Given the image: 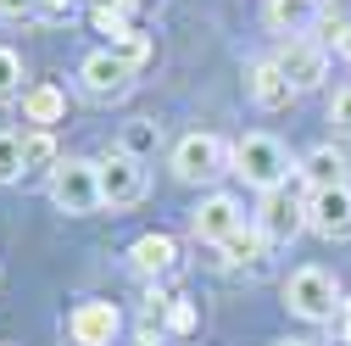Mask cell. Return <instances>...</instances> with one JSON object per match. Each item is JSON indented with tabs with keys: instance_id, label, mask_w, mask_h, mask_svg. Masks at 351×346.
Here are the masks:
<instances>
[{
	"instance_id": "6da1fadb",
	"label": "cell",
	"mask_w": 351,
	"mask_h": 346,
	"mask_svg": "<svg viewBox=\"0 0 351 346\" xmlns=\"http://www.w3.org/2000/svg\"><path fill=\"white\" fill-rule=\"evenodd\" d=\"M229 168L240 173V179L251 185V190H285V179L295 173V162H290V151H285V140H274V135H240L234 146H229Z\"/></svg>"
},
{
	"instance_id": "7a4b0ae2",
	"label": "cell",
	"mask_w": 351,
	"mask_h": 346,
	"mask_svg": "<svg viewBox=\"0 0 351 346\" xmlns=\"http://www.w3.org/2000/svg\"><path fill=\"white\" fill-rule=\"evenodd\" d=\"M285 308L295 313V319H306V324H335L340 319V279L329 274V268H318V263H306V268H295L290 279H285Z\"/></svg>"
},
{
	"instance_id": "3957f363",
	"label": "cell",
	"mask_w": 351,
	"mask_h": 346,
	"mask_svg": "<svg viewBox=\"0 0 351 346\" xmlns=\"http://www.w3.org/2000/svg\"><path fill=\"white\" fill-rule=\"evenodd\" d=\"M45 196L56 212H67V218H84V212L106 207L101 201V162H84V157H67L51 179H45Z\"/></svg>"
},
{
	"instance_id": "277c9868",
	"label": "cell",
	"mask_w": 351,
	"mask_h": 346,
	"mask_svg": "<svg viewBox=\"0 0 351 346\" xmlns=\"http://www.w3.org/2000/svg\"><path fill=\"white\" fill-rule=\"evenodd\" d=\"M173 173H179L184 185H212L217 173H229V146L217 135H184L179 146H173Z\"/></svg>"
},
{
	"instance_id": "5b68a950",
	"label": "cell",
	"mask_w": 351,
	"mask_h": 346,
	"mask_svg": "<svg viewBox=\"0 0 351 346\" xmlns=\"http://www.w3.org/2000/svg\"><path fill=\"white\" fill-rule=\"evenodd\" d=\"M78 90L90 95V101H123L128 90H134V67H128L112 45L106 51H90L78 62Z\"/></svg>"
},
{
	"instance_id": "8992f818",
	"label": "cell",
	"mask_w": 351,
	"mask_h": 346,
	"mask_svg": "<svg viewBox=\"0 0 351 346\" xmlns=\"http://www.w3.org/2000/svg\"><path fill=\"white\" fill-rule=\"evenodd\" d=\"M145 190H151V179H145V162H140V157L112 151V157L101 162V201H106L112 212L140 207V201H145Z\"/></svg>"
},
{
	"instance_id": "52a82bcc",
	"label": "cell",
	"mask_w": 351,
	"mask_h": 346,
	"mask_svg": "<svg viewBox=\"0 0 351 346\" xmlns=\"http://www.w3.org/2000/svg\"><path fill=\"white\" fill-rule=\"evenodd\" d=\"M306 229L324 240H351V185L306 190Z\"/></svg>"
},
{
	"instance_id": "ba28073f",
	"label": "cell",
	"mask_w": 351,
	"mask_h": 346,
	"mask_svg": "<svg viewBox=\"0 0 351 346\" xmlns=\"http://www.w3.org/2000/svg\"><path fill=\"white\" fill-rule=\"evenodd\" d=\"M256 229L268 235V246H290L306 229V196L295 201L290 190H268L262 196V212H256Z\"/></svg>"
},
{
	"instance_id": "9c48e42d",
	"label": "cell",
	"mask_w": 351,
	"mask_h": 346,
	"mask_svg": "<svg viewBox=\"0 0 351 346\" xmlns=\"http://www.w3.org/2000/svg\"><path fill=\"white\" fill-rule=\"evenodd\" d=\"M67 335H73V346H117L123 313L112 308V301H78V308L67 313Z\"/></svg>"
},
{
	"instance_id": "30bf717a",
	"label": "cell",
	"mask_w": 351,
	"mask_h": 346,
	"mask_svg": "<svg viewBox=\"0 0 351 346\" xmlns=\"http://www.w3.org/2000/svg\"><path fill=\"white\" fill-rule=\"evenodd\" d=\"M240 229H245V212H240L234 196H206V201L190 212V235L206 240V246H223V240L240 235Z\"/></svg>"
},
{
	"instance_id": "8fae6325",
	"label": "cell",
	"mask_w": 351,
	"mask_h": 346,
	"mask_svg": "<svg viewBox=\"0 0 351 346\" xmlns=\"http://www.w3.org/2000/svg\"><path fill=\"white\" fill-rule=\"evenodd\" d=\"M245 95H251L262 112H285V106H290L301 90L285 78V67L268 56V62H251V67H245Z\"/></svg>"
},
{
	"instance_id": "7c38bea8",
	"label": "cell",
	"mask_w": 351,
	"mask_h": 346,
	"mask_svg": "<svg viewBox=\"0 0 351 346\" xmlns=\"http://www.w3.org/2000/svg\"><path fill=\"white\" fill-rule=\"evenodd\" d=\"M274 62L285 67V78L295 84V90H318L324 73H329V56H324V45H313V39H290Z\"/></svg>"
},
{
	"instance_id": "4fadbf2b",
	"label": "cell",
	"mask_w": 351,
	"mask_h": 346,
	"mask_svg": "<svg viewBox=\"0 0 351 346\" xmlns=\"http://www.w3.org/2000/svg\"><path fill=\"white\" fill-rule=\"evenodd\" d=\"M128 263H134L140 279H167L173 268H179V240L162 235V229H151V235H140L134 246H128Z\"/></svg>"
},
{
	"instance_id": "5bb4252c",
	"label": "cell",
	"mask_w": 351,
	"mask_h": 346,
	"mask_svg": "<svg viewBox=\"0 0 351 346\" xmlns=\"http://www.w3.org/2000/svg\"><path fill=\"white\" fill-rule=\"evenodd\" d=\"M295 173H301L313 190H335V185H346L351 162H346V151H335V146H313V151L295 162Z\"/></svg>"
},
{
	"instance_id": "9a60e30c",
	"label": "cell",
	"mask_w": 351,
	"mask_h": 346,
	"mask_svg": "<svg viewBox=\"0 0 351 346\" xmlns=\"http://www.w3.org/2000/svg\"><path fill=\"white\" fill-rule=\"evenodd\" d=\"M23 117L34 128H56L67 117V95L56 90V84H28V90H23Z\"/></svg>"
},
{
	"instance_id": "2e32d148",
	"label": "cell",
	"mask_w": 351,
	"mask_h": 346,
	"mask_svg": "<svg viewBox=\"0 0 351 346\" xmlns=\"http://www.w3.org/2000/svg\"><path fill=\"white\" fill-rule=\"evenodd\" d=\"M62 168V151H56V128H28L23 135V173H51Z\"/></svg>"
},
{
	"instance_id": "e0dca14e",
	"label": "cell",
	"mask_w": 351,
	"mask_h": 346,
	"mask_svg": "<svg viewBox=\"0 0 351 346\" xmlns=\"http://www.w3.org/2000/svg\"><path fill=\"white\" fill-rule=\"evenodd\" d=\"M262 251H268V235L251 224V229H240V235H229L223 246H217V263H223V268H256Z\"/></svg>"
},
{
	"instance_id": "ac0fdd59",
	"label": "cell",
	"mask_w": 351,
	"mask_h": 346,
	"mask_svg": "<svg viewBox=\"0 0 351 346\" xmlns=\"http://www.w3.org/2000/svg\"><path fill=\"white\" fill-rule=\"evenodd\" d=\"M117 151L151 162V157L162 151V123H156V117H128V123H123V135H117Z\"/></svg>"
},
{
	"instance_id": "d6986e66",
	"label": "cell",
	"mask_w": 351,
	"mask_h": 346,
	"mask_svg": "<svg viewBox=\"0 0 351 346\" xmlns=\"http://www.w3.org/2000/svg\"><path fill=\"white\" fill-rule=\"evenodd\" d=\"M268 23L279 34H290V39H301L318 23V0H268Z\"/></svg>"
},
{
	"instance_id": "ffe728a7",
	"label": "cell",
	"mask_w": 351,
	"mask_h": 346,
	"mask_svg": "<svg viewBox=\"0 0 351 346\" xmlns=\"http://www.w3.org/2000/svg\"><path fill=\"white\" fill-rule=\"evenodd\" d=\"M90 23H95L101 34H112V45H117L123 34H134V23H128V6H123V0H95V6H90Z\"/></svg>"
},
{
	"instance_id": "44dd1931",
	"label": "cell",
	"mask_w": 351,
	"mask_h": 346,
	"mask_svg": "<svg viewBox=\"0 0 351 346\" xmlns=\"http://www.w3.org/2000/svg\"><path fill=\"white\" fill-rule=\"evenodd\" d=\"M17 179H28L23 173V135L0 128V185H17Z\"/></svg>"
},
{
	"instance_id": "7402d4cb",
	"label": "cell",
	"mask_w": 351,
	"mask_h": 346,
	"mask_svg": "<svg viewBox=\"0 0 351 346\" xmlns=\"http://www.w3.org/2000/svg\"><path fill=\"white\" fill-rule=\"evenodd\" d=\"M6 95H23V56L12 45H0V101Z\"/></svg>"
},
{
	"instance_id": "603a6c76",
	"label": "cell",
	"mask_w": 351,
	"mask_h": 346,
	"mask_svg": "<svg viewBox=\"0 0 351 346\" xmlns=\"http://www.w3.org/2000/svg\"><path fill=\"white\" fill-rule=\"evenodd\" d=\"M195 319H201V313H195V301H190V296H173V301H167V335H179V341H184V335L195 330Z\"/></svg>"
},
{
	"instance_id": "cb8c5ba5",
	"label": "cell",
	"mask_w": 351,
	"mask_h": 346,
	"mask_svg": "<svg viewBox=\"0 0 351 346\" xmlns=\"http://www.w3.org/2000/svg\"><path fill=\"white\" fill-rule=\"evenodd\" d=\"M112 51H117V56H123L128 67H134V73H140V67L151 62V39H145V34L134 28V34H123V39H117V45H112Z\"/></svg>"
},
{
	"instance_id": "d4e9b609",
	"label": "cell",
	"mask_w": 351,
	"mask_h": 346,
	"mask_svg": "<svg viewBox=\"0 0 351 346\" xmlns=\"http://www.w3.org/2000/svg\"><path fill=\"white\" fill-rule=\"evenodd\" d=\"M73 17H78V0H39L34 6V23H51V28H62Z\"/></svg>"
},
{
	"instance_id": "484cf974",
	"label": "cell",
	"mask_w": 351,
	"mask_h": 346,
	"mask_svg": "<svg viewBox=\"0 0 351 346\" xmlns=\"http://www.w3.org/2000/svg\"><path fill=\"white\" fill-rule=\"evenodd\" d=\"M329 123H335V135H351V84H346V90H335V101H329Z\"/></svg>"
},
{
	"instance_id": "4316f807",
	"label": "cell",
	"mask_w": 351,
	"mask_h": 346,
	"mask_svg": "<svg viewBox=\"0 0 351 346\" xmlns=\"http://www.w3.org/2000/svg\"><path fill=\"white\" fill-rule=\"evenodd\" d=\"M39 0H0V17H34Z\"/></svg>"
},
{
	"instance_id": "83f0119b",
	"label": "cell",
	"mask_w": 351,
	"mask_h": 346,
	"mask_svg": "<svg viewBox=\"0 0 351 346\" xmlns=\"http://www.w3.org/2000/svg\"><path fill=\"white\" fill-rule=\"evenodd\" d=\"M134 346H179V335H167V330H140Z\"/></svg>"
},
{
	"instance_id": "f1b7e54d",
	"label": "cell",
	"mask_w": 351,
	"mask_h": 346,
	"mask_svg": "<svg viewBox=\"0 0 351 346\" xmlns=\"http://www.w3.org/2000/svg\"><path fill=\"white\" fill-rule=\"evenodd\" d=\"M335 51H340V56H346V62H351V23H346V28H340V39H335Z\"/></svg>"
},
{
	"instance_id": "f546056e",
	"label": "cell",
	"mask_w": 351,
	"mask_h": 346,
	"mask_svg": "<svg viewBox=\"0 0 351 346\" xmlns=\"http://www.w3.org/2000/svg\"><path fill=\"white\" fill-rule=\"evenodd\" d=\"M335 330H340V335L351 341V301H346V308H340V319H335Z\"/></svg>"
},
{
	"instance_id": "4dcf8cb0",
	"label": "cell",
	"mask_w": 351,
	"mask_h": 346,
	"mask_svg": "<svg viewBox=\"0 0 351 346\" xmlns=\"http://www.w3.org/2000/svg\"><path fill=\"white\" fill-rule=\"evenodd\" d=\"M279 346H313V341H279Z\"/></svg>"
},
{
	"instance_id": "1f68e13d",
	"label": "cell",
	"mask_w": 351,
	"mask_h": 346,
	"mask_svg": "<svg viewBox=\"0 0 351 346\" xmlns=\"http://www.w3.org/2000/svg\"><path fill=\"white\" fill-rule=\"evenodd\" d=\"M123 6H128V12H134V6H145V0H123Z\"/></svg>"
},
{
	"instance_id": "d6a6232c",
	"label": "cell",
	"mask_w": 351,
	"mask_h": 346,
	"mask_svg": "<svg viewBox=\"0 0 351 346\" xmlns=\"http://www.w3.org/2000/svg\"><path fill=\"white\" fill-rule=\"evenodd\" d=\"M0 346H6V341H0Z\"/></svg>"
}]
</instances>
